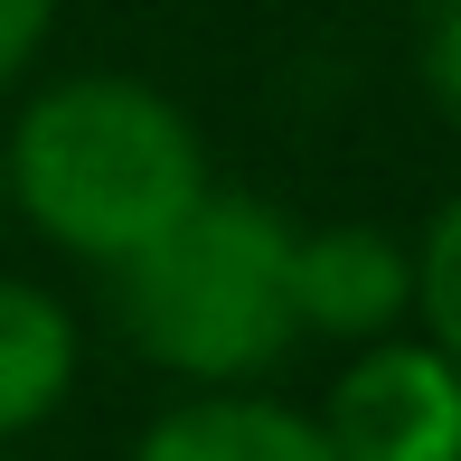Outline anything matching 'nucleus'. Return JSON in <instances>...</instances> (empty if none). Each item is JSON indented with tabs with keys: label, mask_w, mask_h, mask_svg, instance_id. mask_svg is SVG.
Returning a JSON list of instances; mask_svg holds the SVG:
<instances>
[{
	"label": "nucleus",
	"mask_w": 461,
	"mask_h": 461,
	"mask_svg": "<svg viewBox=\"0 0 461 461\" xmlns=\"http://www.w3.org/2000/svg\"><path fill=\"white\" fill-rule=\"evenodd\" d=\"M207 188H217V160L198 113H179V95H160L132 67H76L19 86V113L0 122V207L95 274L160 245Z\"/></svg>",
	"instance_id": "nucleus-1"
},
{
	"label": "nucleus",
	"mask_w": 461,
	"mask_h": 461,
	"mask_svg": "<svg viewBox=\"0 0 461 461\" xmlns=\"http://www.w3.org/2000/svg\"><path fill=\"white\" fill-rule=\"evenodd\" d=\"M132 461H339L311 405L274 386H179L132 433Z\"/></svg>",
	"instance_id": "nucleus-5"
},
{
	"label": "nucleus",
	"mask_w": 461,
	"mask_h": 461,
	"mask_svg": "<svg viewBox=\"0 0 461 461\" xmlns=\"http://www.w3.org/2000/svg\"><path fill=\"white\" fill-rule=\"evenodd\" d=\"M292 311H302V339H330V348L414 330V245L376 217L292 226Z\"/></svg>",
	"instance_id": "nucleus-4"
},
{
	"label": "nucleus",
	"mask_w": 461,
	"mask_h": 461,
	"mask_svg": "<svg viewBox=\"0 0 461 461\" xmlns=\"http://www.w3.org/2000/svg\"><path fill=\"white\" fill-rule=\"evenodd\" d=\"M57 10L67 0H0V95H19L38 76V57L57 38Z\"/></svg>",
	"instance_id": "nucleus-8"
},
{
	"label": "nucleus",
	"mask_w": 461,
	"mask_h": 461,
	"mask_svg": "<svg viewBox=\"0 0 461 461\" xmlns=\"http://www.w3.org/2000/svg\"><path fill=\"white\" fill-rule=\"evenodd\" d=\"M405 245H414V330L461 367V188L414 226Z\"/></svg>",
	"instance_id": "nucleus-7"
},
{
	"label": "nucleus",
	"mask_w": 461,
	"mask_h": 461,
	"mask_svg": "<svg viewBox=\"0 0 461 461\" xmlns=\"http://www.w3.org/2000/svg\"><path fill=\"white\" fill-rule=\"evenodd\" d=\"M0 226H10V207H0Z\"/></svg>",
	"instance_id": "nucleus-10"
},
{
	"label": "nucleus",
	"mask_w": 461,
	"mask_h": 461,
	"mask_svg": "<svg viewBox=\"0 0 461 461\" xmlns=\"http://www.w3.org/2000/svg\"><path fill=\"white\" fill-rule=\"evenodd\" d=\"M424 95H433V113L461 132V0H433L424 10Z\"/></svg>",
	"instance_id": "nucleus-9"
},
{
	"label": "nucleus",
	"mask_w": 461,
	"mask_h": 461,
	"mask_svg": "<svg viewBox=\"0 0 461 461\" xmlns=\"http://www.w3.org/2000/svg\"><path fill=\"white\" fill-rule=\"evenodd\" d=\"M0 461H19V452H0Z\"/></svg>",
	"instance_id": "nucleus-11"
},
{
	"label": "nucleus",
	"mask_w": 461,
	"mask_h": 461,
	"mask_svg": "<svg viewBox=\"0 0 461 461\" xmlns=\"http://www.w3.org/2000/svg\"><path fill=\"white\" fill-rule=\"evenodd\" d=\"M113 321L170 386H264L302 348L292 217L245 188H207L160 245L113 264Z\"/></svg>",
	"instance_id": "nucleus-2"
},
{
	"label": "nucleus",
	"mask_w": 461,
	"mask_h": 461,
	"mask_svg": "<svg viewBox=\"0 0 461 461\" xmlns=\"http://www.w3.org/2000/svg\"><path fill=\"white\" fill-rule=\"evenodd\" d=\"M311 414L339 461H461V367L424 330L339 348V376Z\"/></svg>",
	"instance_id": "nucleus-3"
},
{
	"label": "nucleus",
	"mask_w": 461,
	"mask_h": 461,
	"mask_svg": "<svg viewBox=\"0 0 461 461\" xmlns=\"http://www.w3.org/2000/svg\"><path fill=\"white\" fill-rule=\"evenodd\" d=\"M86 376V330L48 283L0 274V452H19L29 433H48L76 405Z\"/></svg>",
	"instance_id": "nucleus-6"
}]
</instances>
